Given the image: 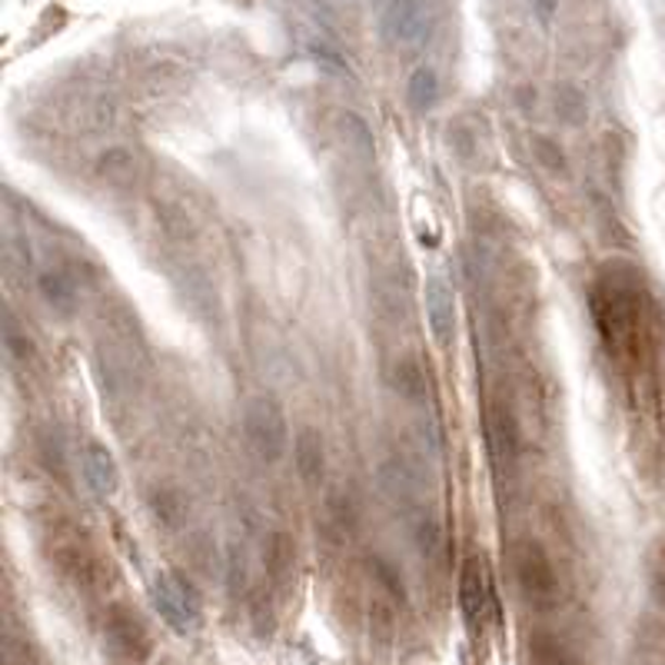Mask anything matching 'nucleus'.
<instances>
[{
  "instance_id": "1",
  "label": "nucleus",
  "mask_w": 665,
  "mask_h": 665,
  "mask_svg": "<svg viewBox=\"0 0 665 665\" xmlns=\"http://www.w3.org/2000/svg\"><path fill=\"white\" fill-rule=\"evenodd\" d=\"M595 337L608 360L623 369H642L652 353V293L632 260H605L586 293Z\"/></svg>"
},
{
  "instance_id": "2",
  "label": "nucleus",
  "mask_w": 665,
  "mask_h": 665,
  "mask_svg": "<svg viewBox=\"0 0 665 665\" xmlns=\"http://www.w3.org/2000/svg\"><path fill=\"white\" fill-rule=\"evenodd\" d=\"M510 566H513L516 589L529 608H536V613H552V608L560 605L563 586H560L556 563H552L549 549L536 536H523L513 542Z\"/></svg>"
},
{
  "instance_id": "3",
  "label": "nucleus",
  "mask_w": 665,
  "mask_h": 665,
  "mask_svg": "<svg viewBox=\"0 0 665 665\" xmlns=\"http://www.w3.org/2000/svg\"><path fill=\"white\" fill-rule=\"evenodd\" d=\"M43 552H47V563L53 566L64 582H71L74 589H93L100 579V560L93 545L87 542V536L67 523L53 526L43 539Z\"/></svg>"
},
{
  "instance_id": "4",
  "label": "nucleus",
  "mask_w": 665,
  "mask_h": 665,
  "mask_svg": "<svg viewBox=\"0 0 665 665\" xmlns=\"http://www.w3.org/2000/svg\"><path fill=\"white\" fill-rule=\"evenodd\" d=\"M243 436L253 456L266 466L280 463L290 450V419L273 397H253L243 406Z\"/></svg>"
},
{
  "instance_id": "5",
  "label": "nucleus",
  "mask_w": 665,
  "mask_h": 665,
  "mask_svg": "<svg viewBox=\"0 0 665 665\" xmlns=\"http://www.w3.org/2000/svg\"><path fill=\"white\" fill-rule=\"evenodd\" d=\"M103 642H106V649L114 652L117 658H127V662H147L150 652H153V636H150L143 616L137 613L134 605H127V602L106 605Z\"/></svg>"
},
{
  "instance_id": "6",
  "label": "nucleus",
  "mask_w": 665,
  "mask_h": 665,
  "mask_svg": "<svg viewBox=\"0 0 665 665\" xmlns=\"http://www.w3.org/2000/svg\"><path fill=\"white\" fill-rule=\"evenodd\" d=\"M150 599H153V608L160 613V619L177 636H187L200 626V599L190 592V586L180 576L160 573L150 586Z\"/></svg>"
},
{
  "instance_id": "7",
  "label": "nucleus",
  "mask_w": 665,
  "mask_h": 665,
  "mask_svg": "<svg viewBox=\"0 0 665 665\" xmlns=\"http://www.w3.org/2000/svg\"><path fill=\"white\" fill-rule=\"evenodd\" d=\"M432 21L423 0H390L379 14V34L393 47H416L429 37Z\"/></svg>"
},
{
  "instance_id": "8",
  "label": "nucleus",
  "mask_w": 665,
  "mask_h": 665,
  "mask_svg": "<svg viewBox=\"0 0 665 665\" xmlns=\"http://www.w3.org/2000/svg\"><path fill=\"white\" fill-rule=\"evenodd\" d=\"M486 442H489V456L495 473H513L519 466L523 456V436H519V423L516 413L506 403H492L486 413Z\"/></svg>"
},
{
  "instance_id": "9",
  "label": "nucleus",
  "mask_w": 665,
  "mask_h": 665,
  "mask_svg": "<svg viewBox=\"0 0 665 665\" xmlns=\"http://www.w3.org/2000/svg\"><path fill=\"white\" fill-rule=\"evenodd\" d=\"M460 608L466 626L476 632L482 629V623L492 616V586H489V573L486 563L479 556H466L463 569H460Z\"/></svg>"
},
{
  "instance_id": "10",
  "label": "nucleus",
  "mask_w": 665,
  "mask_h": 665,
  "mask_svg": "<svg viewBox=\"0 0 665 665\" xmlns=\"http://www.w3.org/2000/svg\"><path fill=\"white\" fill-rule=\"evenodd\" d=\"M423 306H426V323H429L432 340L439 347H450L456 337V297H453V287L442 280L439 273L426 276Z\"/></svg>"
},
{
  "instance_id": "11",
  "label": "nucleus",
  "mask_w": 665,
  "mask_h": 665,
  "mask_svg": "<svg viewBox=\"0 0 665 665\" xmlns=\"http://www.w3.org/2000/svg\"><path fill=\"white\" fill-rule=\"evenodd\" d=\"M376 479H379V489L382 495L390 499V503L410 510L416 506L419 499H423V476L400 456H390V460H382L379 469H376Z\"/></svg>"
},
{
  "instance_id": "12",
  "label": "nucleus",
  "mask_w": 665,
  "mask_h": 665,
  "mask_svg": "<svg viewBox=\"0 0 665 665\" xmlns=\"http://www.w3.org/2000/svg\"><path fill=\"white\" fill-rule=\"evenodd\" d=\"M293 466L306 486H319L326 476V442L316 426H300L293 439Z\"/></svg>"
},
{
  "instance_id": "13",
  "label": "nucleus",
  "mask_w": 665,
  "mask_h": 665,
  "mask_svg": "<svg viewBox=\"0 0 665 665\" xmlns=\"http://www.w3.org/2000/svg\"><path fill=\"white\" fill-rule=\"evenodd\" d=\"M80 466H84V479H87L90 492H97L103 499L117 492L121 469H117V460L110 456L106 447H100V442H87V450L80 456Z\"/></svg>"
},
{
  "instance_id": "14",
  "label": "nucleus",
  "mask_w": 665,
  "mask_h": 665,
  "mask_svg": "<svg viewBox=\"0 0 665 665\" xmlns=\"http://www.w3.org/2000/svg\"><path fill=\"white\" fill-rule=\"evenodd\" d=\"M97 180L110 190H130L140 180V160L127 147H110L97 160Z\"/></svg>"
},
{
  "instance_id": "15",
  "label": "nucleus",
  "mask_w": 665,
  "mask_h": 665,
  "mask_svg": "<svg viewBox=\"0 0 665 665\" xmlns=\"http://www.w3.org/2000/svg\"><path fill=\"white\" fill-rule=\"evenodd\" d=\"M37 293L58 316H71L77 310V303H80L74 276L67 269H53V266L37 276Z\"/></svg>"
},
{
  "instance_id": "16",
  "label": "nucleus",
  "mask_w": 665,
  "mask_h": 665,
  "mask_svg": "<svg viewBox=\"0 0 665 665\" xmlns=\"http://www.w3.org/2000/svg\"><path fill=\"white\" fill-rule=\"evenodd\" d=\"M393 390L416 406H423L429 400V376L413 353H400L393 360Z\"/></svg>"
},
{
  "instance_id": "17",
  "label": "nucleus",
  "mask_w": 665,
  "mask_h": 665,
  "mask_svg": "<svg viewBox=\"0 0 665 665\" xmlns=\"http://www.w3.org/2000/svg\"><path fill=\"white\" fill-rule=\"evenodd\" d=\"M413 542L419 549V556L426 563H439L442 552H447V529H442L439 516L432 513H419L413 523Z\"/></svg>"
},
{
  "instance_id": "18",
  "label": "nucleus",
  "mask_w": 665,
  "mask_h": 665,
  "mask_svg": "<svg viewBox=\"0 0 665 665\" xmlns=\"http://www.w3.org/2000/svg\"><path fill=\"white\" fill-rule=\"evenodd\" d=\"M529 665H582L579 655L556 636L536 632L529 639Z\"/></svg>"
},
{
  "instance_id": "19",
  "label": "nucleus",
  "mask_w": 665,
  "mask_h": 665,
  "mask_svg": "<svg viewBox=\"0 0 665 665\" xmlns=\"http://www.w3.org/2000/svg\"><path fill=\"white\" fill-rule=\"evenodd\" d=\"M439 74L432 67H416L406 80V103L416 110V114H426V110L436 106L439 100Z\"/></svg>"
},
{
  "instance_id": "20",
  "label": "nucleus",
  "mask_w": 665,
  "mask_h": 665,
  "mask_svg": "<svg viewBox=\"0 0 665 665\" xmlns=\"http://www.w3.org/2000/svg\"><path fill=\"white\" fill-rule=\"evenodd\" d=\"M297 566V545L287 532H276L266 545V569L273 579H287V573H293Z\"/></svg>"
},
{
  "instance_id": "21",
  "label": "nucleus",
  "mask_w": 665,
  "mask_h": 665,
  "mask_svg": "<svg viewBox=\"0 0 665 665\" xmlns=\"http://www.w3.org/2000/svg\"><path fill=\"white\" fill-rule=\"evenodd\" d=\"M340 127H343V134H347V140H350V150L356 153V156H363V160H373L376 156V143H373V134H369V127H366V121L363 117H356V114H347L340 117Z\"/></svg>"
},
{
  "instance_id": "22",
  "label": "nucleus",
  "mask_w": 665,
  "mask_h": 665,
  "mask_svg": "<svg viewBox=\"0 0 665 665\" xmlns=\"http://www.w3.org/2000/svg\"><path fill=\"white\" fill-rule=\"evenodd\" d=\"M306 50H310V58H313L323 71L340 74V77H350V64H347V58H343L337 47H329L326 40H310Z\"/></svg>"
},
{
  "instance_id": "23",
  "label": "nucleus",
  "mask_w": 665,
  "mask_h": 665,
  "mask_svg": "<svg viewBox=\"0 0 665 665\" xmlns=\"http://www.w3.org/2000/svg\"><path fill=\"white\" fill-rule=\"evenodd\" d=\"M373 566V576H376V586L386 592V595H390L393 602H403L406 599V586H403V579H400V573L390 566V563H386V560H373L369 563Z\"/></svg>"
},
{
  "instance_id": "24",
  "label": "nucleus",
  "mask_w": 665,
  "mask_h": 665,
  "mask_svg": "<svg viewBox=\"0 0 665 665\" xmlns=\"http://www.w3.org/2000/svg\"><path fill=\"white\" fill-rule=\"evenodd\" d=\"M649 589L652 599L665 608V542H655L649 552Z\"/></svg>"
},
{
  "instance_id": "25",
  "label": "nucleus",
  "mask_w": 665,
  "mask_h": 665,
  "mask_svg": "<svg viewBox=\"0 0 665 665\" xmlns=\"http://www.w3.org/2000/svg\"><path fill=\"white\" fill-rule=\"evenodd\" d=\"M536 160L545 166L549 174H566V153L556 143H549L545 137L536 140Z\"/></svg>"
},
{
  "instance_id": "26",
  "label": "nucleus",
  "mask_w": 665,
  "mask_h": 665,
  "mask_svg": "<svg viewBox=\"0 0 665 665\" xmlns=\"http://www.w3.org/2000/svg\"><path fill=\"white\" fill-rule=\"evenodd\" d=\"M4 347H8V353L14 360H30L34 356V343L27 340V332L17 329L14 319H8V326H4Z\"/></svg>"
},
{
  "instance_id": "27",
  "label": "nucleus",
  "mask_w": 665,
  "mask_h": 665,
  "mask_svg": "<svg viewBox=\"0 0 665 665\" xmlns=\"http://www.w3.org/2000/svg\"><path fill=\"white\" fill-rule=\"evenodd\" d=\"M153 510H156V519H163V523H177L180 519V513H184V503H180V495L177 492H171V489H163V492H156L153 495Z\"/></svg>"
},
{
  "instance_id": "28",
  "label": "nucleus",
  "mask_w": 665,
  "mask_h": 665,
  "mask_svg": "<svg viewBox=\"0 0 665 665\" xmlns=\"http://www.w3.org/2000/svg\"><path fill=\"white\" fill-rule=\"evenodd\" d=\"M556 103L566 110V117H569V121H576V114H586V100H582L573 87H563V90L556 93Z\"/></svg>"
},
{
  "instance_id": "29",
  "label": "nucleus",
  "mask_w": 665,
  "mask_h": 665,
  "mask_svg": "<svg viewBox=\"0 0 665 665\" xmlns=\"http://www.w3.org/2000/svg\"><path fill=\"white\" fill-rule=\"evenodd\" d=\"M529 8H532V14L542 24H549L552 17H556V11H560V0H529Z\"/></svg>"
}]
</instances>
